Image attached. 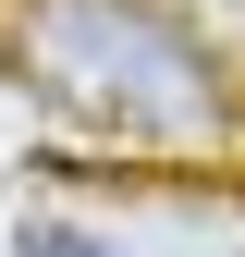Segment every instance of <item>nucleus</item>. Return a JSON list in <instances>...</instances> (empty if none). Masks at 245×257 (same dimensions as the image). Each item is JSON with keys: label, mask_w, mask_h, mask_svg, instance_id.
<instances>
[{"label": "nucleus", "mask_w": 245, "mask_h": 257, "mask_svg": "<svg viewBox=\"0 0 245 257\" xmlns=\"http://www.w3.org/2000/svg\"><path fill=\"white\" fill-rule=\"evenodd\" d=\"M25 74L49 110L98 122V135H208L221 122V74L147 0H37L25 13Z\"/></svg>", "instance_id": "1"}, {"label": "nucleus", "mask_w": 245, "mask_h": 257, "mask_svg": "<svg viewBox=\"0 0 245 257\" xmlns=\"http://www.w3.org/2000/svg\"><path fill=\"white\" fill-rule=\"evenodd\" d=\"M25 257H110V245L74 233V220H25Z\"/></svg>", "instance_id": "2"}]
</instances>
